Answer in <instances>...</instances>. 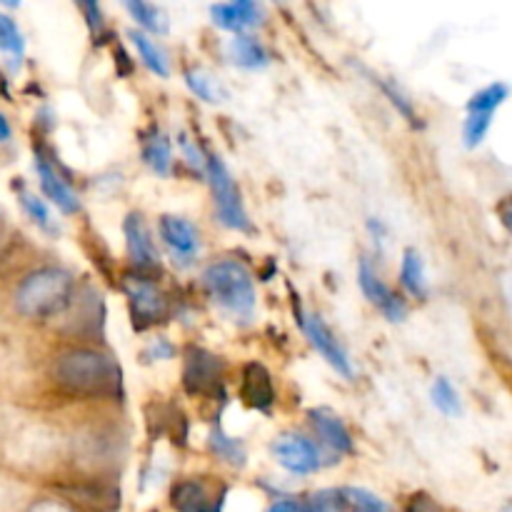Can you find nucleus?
I'll return each instance as SVG.
<instances>
[{"instance_id": "23", "label": "nucleus", "mask_w": 512, "mask_h": 512, "mask_svg": "<svg viewBox=\"0 0 512 512\" xmlns=\"http://www.w3.org/2000/svg\"><path fill=\"white\" fill-rule=\"evenodd\" d=\"M125 10H128V13L133 15V20H138L148 33L153 35L168 33V18H165L163 10L155 8V5L140 3V0H130V3H125Z\"/></svg>"}, {"instance_id": "27", "label": "nucleus", "mask_w": 512, "mask_h": 512, "mask_svg": "<svg viewBox=\"0 0 512 512\" xmlns=\"http://www.w3.org/2000/svg\"><path fill=\"white\" fill-rule=\"evenodd\" d=\"M20 205L28 213V218L38 225L45 233H58V225H55L53 215H50V208L45 205V200H40L38 195L33 193H20Z\"/></svg>"}, {"instance_id": "30", "label": "nucleus", "mask_w": 512, "mask_h": 512, "mask_svg": "<svg viewBox=\"0 0 512 512\" xmlns=\"http://www.w3.org/2000/svg\"><path fill=\"white\" fill-rule=\"evenodd\" d=\"M303 512H343L338 490H320V493L310 495L308 503L300 505Z\"/></svg>"}, {"instance_id": "32", "label": "nucleus", "mask_w": 512, "mask_h": 512, "mask_svg": "<svg viewBox=\"0 0 512 512\" xmlns=\"http://www.w3.org/2000/svg\"><path fill=\"white\" fill-rule=\"evenodd\" d=\"M383 90H385V95H388V98H390V103H393L395 108H398L400 113H403L405 118L410 120V123H418V115H415V108H413V103H408V98H405V95L400 93V90L395 88V85H388V83H383Z\"/></svg>"}, {"instance_id": "18", "label": "nucleus", "mask_w": 512, "mask_h": 512, "mask_svg": "<svg viewBox=\"0 0 512 512\" xmlns=\"http://www.w3.org/2000/svg\"><path fill=\"white\" fill-rule=\"evenodd\" d=\"M143 160L153 173L168 175L170 165H173V145H170L168 135L160 133V130H153L143 145Z\"/></svg>"}, {"instance_id": "24", "label": "nucleus", "mask_w": 512, "mask_h": 512, "mask_svg": "<svg viewBox=\"0 0 512 512\" xmlns=\"http://www.w3.org/2000/svg\"><path fill=\"white\" fill-rule=\"evenodd\" d=\"M505 100H508V85L493 83V85H488V88L480 90V93H475L473 98L468 100V113L495 115Z\"/></svg>"}, {"instance_id": "17", "label": "nucleus", "mask_w": 512, "mask_h": 512, "mask_svg": "<svg viewBox=\"0 0 512 512\" xmlns=\"http://www.w3.org/2000/svg\"><path fill=\"white\" fill-rule=\"evenodd\" d=\"M228 58L230 63L245 70H263L268 68L270 55L260 40L250 38V35H238L228 43Z\"/></svg>"}, {"instance_id": "1", "label": "nucleus", "mask_w": 512, "mask_h": 512, "mask_svg": "<svg viewBox=\"0 0 512 512\" xmlns=\"http://www.w3.org/2000/svg\"><path fill=\"white\" fill-rule=\"evenodd\" d=\"M55 385L80 398H115L120 395V370L113 358L88 348L60 353L50 368Z\"/></svg>"}, {"instance_id": "9", "label": "nucleus", "mask_w": 512, "mask_h": 512, "mask_svg": "<svg viewBox=\"0 0 512 512\" xmlns=\"http://www.w3.org/2000/svg\"><path fill=\"white\" fill-rule=\"evenodd\" d=\"M358 283H360V290H363L365 298H368L373 305H378L380 313H383L390 323H403L405 313H408L403 298H400V295H395L393 290H390L388 285L380 280V275L375 273L373 263H370L368 258L360 260Z\"/></svg>"}, {"instance_id": "31", "label": "nucleus", "mask_w": 512, "mask_h": 512, "mask_svg": "<svg viewBox=\"0 0 512 512\" xmlns=\"http://www.w3.org/2000/svg\"><path fill=\"white\" fill-rule=\"evenodd\" d=\"M178 145H180V150H183V155H185V160H188L190 168H195V170H200V173H203V170H205V155L200 153L198 145H195L193 140H190L185 133L178 135Z\"/></svg>"}, {"instance_id": "3", "label": "nucleus", "mask_w": 512, "mask_h": 512, "mask_svg": "<svg viewBox=\"0 0 512 512\" xmlns=\"http://www.w3.org/2000/svg\"><path fill=\"white\" fill-rule=\"evenodd\" d=\"M203 285L210 298L230 315L248 318L255 310L253 275L238 260H218L203 273Z\"/></svg>"}, {"instance_id": "16", "label": "nucleus", "mask_w": 512, "mask_h": 512, "mask_svg": "<svg viewBox=\"0 0 512 512\" xmlns=\"http://www.w3.org/2000/svg\"><path fill=\"white\" fill-rule=\"evenodd\" d=\"M308 418L310 425L315 428V433L320 435V440H323L330 450H335V453L340 455L353 453V435H350V430L345 428V423L338 415L330 413V410L325 408H315L310 410Z\"/></svg>"}, {"instance_id": "35", "label": "nucleus", "mask_w": 512, "mask_h": 512, "mask_svg": "<svg viewBox=\"0 0 512 512\" xmlns=\"http://www.w3.org/2000/svg\"><path fill=\"white\" fill-rule=\"evenodd\" d=\"M80 8H83V13L88 15L90 28H93V30L103 28V20H100V8H98V5H95V3H83V5H80Z\"/></svg>"}, {"instance_id": "28", "label": "nucleus", "mask_w": 512, "mask_h": 512, "mask_svg": "<svg viewBox=\"0 0 512 512\" xmlns=\"http://www.w3.org/2000/svg\"><path fill=\"white\" fill-rule=\"evenodd\" d=\"M0 50L8 53L10 58L20 60L25 53V38L20 33V28L15 25V20H10L8 15L0 13Z\"/></svg>"}, {"instance_id": "11", "label": "nucleus", "mask_w": 512, "mask_h": 512, "mask_svg": "<svg viewBox=\"0 0 512 512\" xmlns=\"http://www.w3.org/2000/svg\"><path fill=\"white\" fill-rule=\"evenodd\" d=\"M158 233L163 238V243L168 245L170 253L175 255L183 263H190V260L198 258L200 250V235L198 228H195L190 220L178 218V215H165L158 223Z\"/></svg>"}, {"instance_id": "12", "label": "nucleus", "mask_w": 512, "mask_h": 512, "mask_svg": "<svg viewBox=\"0 0 512 512\" xmlns=\"http://www.w3.org/2000/svg\"><path fill=\"white\" fill-rule=\"evenodd\" d=\"M225 490L213 493L203 480H183L173 488V508L178 512H223Z\"/></svg>"}, {"instance_id": "34", "label": "nucleus", "mask_w": 512, "mask_h": 512, "mask_svg": "<svg viewBox=\"0 0 512 512\" xmlns=\"http://www.w3.org/2000/svg\"><path fill=\"white\" fill-rule=\"evenodd\" d=\"M28 512H75V510L70 508L68 503H63V500L43 498V500H38V503L30 505Z\"/></svg>"}, {"instance_id": "37", "label": "nucleus", "mask_w": 512, "mask_h": 512, "mask_svg": "<svg viewBox=\"0 0 512 512\" xmlns=\"http://www.w3.org/2000/svg\"><path fill=\"white\" fill-rule=\"evenodd\" d=\"M268 512H303V508L295 500H278V503L270 505Z\"/></svg>"}, {"instance_id": "33", "label": "nucleus", "mask_w": 512, "mask_h": 512, "mask_svg": "<svg viewBox=\"0 0 512 512\" xmlns=\"http://www.w3.org/2000/svg\"><path fill=\"white\" fill-rule=\"evenodd\" d=\"M173 355H175L173 345H170L165 338H158L148 345V350L143 353V358L145 360H170Z\"/></svg>"}, {"instance_id": "36", "label": "nucleus", "mask_w": 512, "mask_h": 512, "mask_svg": "<svg viewBox=\"0 0 512 512\" xmlns=\"http://www.w3.org/2000/svg\"><path fill=\"white\" fill-rule=\"evenodd\" d=\"M408 512H438V508H435L433 500H428V498H415L413 503H410Z\"/></svg>"}, {"instance_id": "22", "label": "nucleus", "mask_w": 512, "mask_h": 512, "mask_svg": "<svg viewBox=\"0 0 512 512\" xmlns=\"http://www.w3.org/2000/svg\"><path fill=\"white\" fill-rule=\"evenodd\" d=\"M185 83H188V88L193 90L200 100H205V103H223L225 100L223 85L218 83V78L205 73V70H188V73H185Z\"/></svg>"}, {"instance_id": "2", "label": "nucleus", "mask_w": 512, "mask_h": 512, "mask_svg": "<svg viewBox=\"0 0 512 512\" xmlns=\"http://www.w3.org/2000/svg\"><path fill=\"white\" fill-rule=\"evenodd\" d=\"M75 280L63 268H40L25 275L15 290V308L33 320H50L73 303Z\"/></svg>"}, {"instance_id": "38", "label": "nucleus", "mask_w": 512, "mask_h": 512, "mask_svg": "<svg viewBox=\"0 0 512 512\" xmlns=\"http://www.w3.org/2000/svg\"><path fill=\"white\" fill-rule=\"evenodd\" d=\"M10 135H13V130H10L8 118H5V115L0 113V143H5V140H10Z\"/></svg>"}, {"instance_id": "8", "label": "nucleus", "mask_w": 512, "mask_h": 512, "mask_svg": "<svg viewBox=\"0 0 512 512\" xmlns=\"http://www.w3.org/2000/svg\"><path fill=\"white\" fill-rule=\"evenodd\" d=\"M300 325H303L305 338L310 340V345H313V348L318 350V353L323 355V358L328 360V363L333 365V368L338 370L343 378H353V375H355L353 360H350L348 350H345L343 345L338 343V338L330 333V328L325 325V320L320 318V315L308 313V315H303V318H300Z\"/></svg>"}, {"instance_id": "25", "label": "nucleus", "mask_w": 512, "mask_h": 512, "mask_svg": "<svg viewBox=\"0 0 512 512\" xmlns=\"http://www.w3.org/2000/svg\"><path fill=\"white\" fill-rule=\"evenodd\" d=\"M210 450H213L223 463L235 465V468H240V465L245 463V445L240 443V440L225 435L220 428H215L213 433H210Z\"/></svg>"}, {"instance_id": "4", "label": "nucleus", "mask_w": 512, "mask_h": 512, "mask_svg": "<svg viewBox=\"0 0 512 512\" xmlns=\"http://www.w3.org/2000/svg\"><path fill=\"white\" fill-rule=\"evenodd\" d=\"M205 173H208V183L210 190H213L215 210H218L220 223L230 230H250L248 213H245L238 185H235L228 165L218 155H208L205 158Z\"/></svg>"}, {"instance_id": "15", "label": "nucleus", "mask_w": 512, "mask_h": 512, "mask_svg": "<svg viewBox=\"0 0 512 512\" xmlns=\"http://www.w3.org/2000/svg\"><path fill=\"white\" fill-rule=\"evenodd\" d=\"M210 18L215 25L230 33H243V30L255 28L263 20V8L253 0H240V3H218L210 8Z\"/></svg>"}, {"instance_id": "10", "label": "nucleus", "mask_w": 512, "mask_h": 512, "mask_svg": "<svg viewBox=\"0 0 512 512\" xmlns=\"http://www.w3.org/2000/svg\"><path fill=\"white\" fill-rule=\"evenodd\" d=\"M35 170H38L40 188H43V193L48 195V198L53 200V203L58 205L65 215L78 213L80 210L78 193H75L73 185H70L68 180L60 175V170L55 168V163L43 153V150H38V153H35Z\"/></svg>"}, {"instance_id": "26", "label": "nucleus", "mask_w": 512, "mask_h": 512, "mask_svg": "<svg viewBox=\"0 0 512 512\" xmlns=\"http://www.w3.org/2000/svg\"><path fill=\"white\" fill-rule=\"evenodd\" d=\"M430 398H433V405L448 418H458L463 413V405H460L458 390L453 388L448 378H438L433 383V390H430Z\"/></svg>"}, {"instance_id": "5", "label": "nucleus", "mask_w": 512, "mask_h": 512, "mask_svg": "<svg viewBox=\"0 0 512 512\" xmlns=\"http://www.w3.org/2000/svg\"><path fill=\"white\" fill-rule=\"evenodd\" d=\"M125 293L130 300V318L138 330L150 328L168 315V300L148 278H140V275L125 278Z\"/></svg>"}, {"instance_id": "14", "label": "nucleus", "mask_w": 512, "mask_h": 512, "mask_svg": "<svg viewBox=\"0 0 512 512\" xmlns=\"http://www.w3.org/2000/svg\"><path fill=\"white\" fill-rule=\"evenodd\" d=\"M240 398L248 408L268 413L275 403V388H273V375L268 368L260 363H248L243 370V385H240Z\"/></svg>"}, {"instance_id": "29", "label": "nucleus", "mask_w": 512, "mask_h": 512, "mask_svg": "<svg viewBox=\"0 0 512 512\" xmlns=\"http://www.w3.org/2000/svg\"><path fill=\"white\" fill-rule=\"evenodd\" d=\"M495 115H485V113H468V120L463 125V140L465 148H478L480 143L488 135L490 125H493Z\"/></svg>"}, {"instance_id": "20", "label": "nucleus", "mask_w": 512, "mask_h": 512, "mask_svg": "<svg viewBox=\"0 0 512 512\" xmlns=\"http://www.w3.org/2000/svg\"><path fill=\"white\" fill-rule=\"evenodd\" d=\"M130 40H133V45L138 48L143 63L148 65V68L153 70L155 75H160V78H168V75H170V60H168V55H165V50L160 48V45L155 43L150 35L140 33V30H130Z\"/></svg>"}, {"instance_id": "6", "label": "nucleus", "mask_w": 512, "mask_h": 512, "mask_svg": "<svg viewBox=\"0 0 512 512\" xmlns=\"http://www.w3.org/2000/svg\"><path fill=\"white\" fill-rule=\"evenodd\" d=\"M270 453L278 460L280 468L293 475H313L323 465L318 445L300 433H283L270 445Z\"/></svg>"}, {"instance_id": "7", "label": "nucleus", "mask_w": 512, "mask_h": 512, "mask_svg": "<svg viewBox=\"0 0 512 512\" xmlns=\"http://www.w3.org/2000/svg\"><path fill=\"white\" fill-rule=\"evenodd\" d=\"M223 360L203 348H188L185 353L183 383L190 395H210L223 380Z\"/></svg>"}, {"instance_id": "19", "label": "nucleus", "mask_w": 512, "mask_h": 512, "mask_svg": "<svg viewBox=\"0 0 512 512\" xmlns=\"http://www.w3.org/2000/svg\"><path fill=\"white\" fill-rule=\"evenodd\" d=\"M400 280H403V288L408 290L413 298L423 300L428 295V280H425V265L420 258L418 250L408 248L403 255V265H400Z\"/></svg>"}, {"instance_id": "21", "label": "nucleus", "mask_w": 512, "mask_h": 512, "mask_svg": "<svg viewBox=\"0 0 512 512\" xmlns=\"http://www.w3.org/2000/svg\"><path fill=\"white\" fill-rule=\"evenodd\" d=\"M343 510L350 512H390V505L380 495L365 488H343L338 490Z\"/></svg>"}, {"instance_id": "13", "label": "nucleus", "mask_w": 512, "mask_h": 512, "mask_svg": "<svg viewBox=\"0 0 512 512\" xmlns=\"http://www.w3.org/2000/svg\"><path fill=\"white\" fill-rule=\"evenodd\" d=\"M123 230H125V243H128L130 260H133L135 268L143 270V273L160 270L158 250H155L148 228H145V223L140 220V215H128Z\"/></svg>"}]
</instances>
